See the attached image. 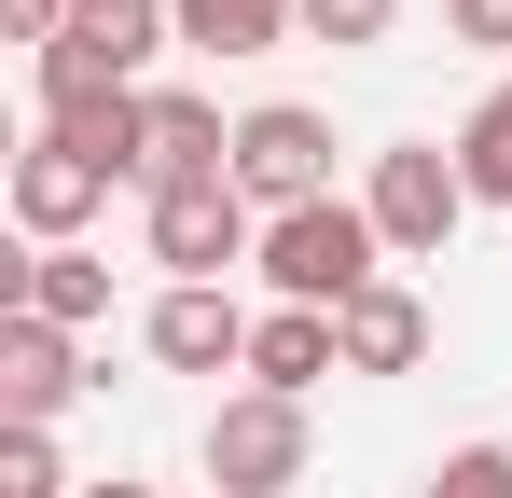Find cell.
Segmentation results:
<instances>
[{
	"mask_svg": "<svg viewBox=\"0 0 512 498\" xmlns=\"http://www.w3.org/2000/svg\"><path fill=\"white\" fill-rule=\"evenodd\" d=\"M180 42V0H70V28L28 56V83H42V125L56 111H84V97H139V70Z\"/></svg>",
	"mask_w": 512,
	"mask_h": 498,
	"instance_id": "6da1fadb",
	"label": "cell"
},
{
	"mask_svg": "<svg viewBox=\"0 0 512 498\" xmlns=\"http://www.w3.org/2000/svg\"><path fill=\"white\" fill-rule=\"evenodd\" d=\"M374 277H388V236H374V208H346V194L277 208V222H263V291H277V305H305V319H346Z\"/></svg>",
	"mask_w": 512,
	"mask_h": 498,
	"instance_id": "7a4b0ae2",
	"label": "cell"
},
{
	"mask_svg": "<svg viewBox=\"0 0 512 498\" xmlns=\"http://www.w3.org/2000/svg\"><path fill=\"white\" fill-rule=\"evenodd\" d=\"M139 236L167 263V291H222L236 263H263V208L236 180H194V194H139Z\"/></svg>",
	"mask_w": 512,
	"mask_h": 498,
	"instance_id": "3957f363",
	"label": "cell"
},
{
	"mask_svg": "<svg viewBox=\"0 0 512 498\" xmlns=\"http://www.w3.org/2000/svg\"><path fill=\"white\" fill-rule=\"evenodd\" d=\"M360 208H374L388 263H443V236L471 222V180H457V153H443V139H388V153H374V180H360Z\"/></svg>",
	"mask_w": 512,
	"mask_h": 498,
	"instance_id": "277c9868",
	"label": "cell"
},
{
	"mask_svg": "<svg viewBox=\"0 0 512 498\" xmlns=\"http://www.w3.org/2000/svg\"><path fill=\"white\" fill-rule=\"evenodd\" d=\"M208 498H291L305 485V402H277V388H236V402L208 415Z\"/></svg>",
	"mask_w": 512,
	"mask_h": 498,
	"instance_id": "5b68a950",
	"label": "cell"
},
{
	"mask_svg": "<svg viewBox=\"0 0 512 498\" xmlns=\"http://www.w3.org/2000/svg\"><path fill=\"white\" fill-rule=\"evenodd\" d=\"M236 194H250L263 222H277V208H319V194H333V125H319L305 97L236 111Z\"/></svg>",
	"mask_w": 512,
	"mask_h": 498,
	"instance_id": "8992f818",
	"label": "cell"
},
{
	"mask_svg": "<svg viewBox=\"0 0 512 498\" xmlns=\"http://www.w3.org/2000/svg\"><path fill=\"white\" fill-rule=\"evenodd\" d=\"M97 208H111V166H97V153H70V139L42 125V139L14 153V236H28V249H84V222H97Z\"/></svg>",
	"mask_w": 512,
	"mask_h": 498,
	"instance_id": "52a82bcc",
	"label": "cell"
},
{
	"mask_svg": "<svg viewBox=\"0 0 512 498\" xmlns=\"http://www.w3.org/2000/svg\"><path fill=\"white\" fill-rule=\"evenodd\" d=\"M84 402V346L56 319H0V429H56Z\"/></svg>",
	"mask_w": 512,
	"mask_h": 498,
	"instance_id": "ba28073f",
	"label": "cell"
},
{
	"mask_svg": "<svg viewBox=\"0 0 512 498\" xmlns=\"http://www.w3.org/2000/svg\"><path fill=\"white\" fill-rule=\"evenodd\" d=\"M153 360L167 374H250V305L236 291H153Z\"/></svg>",
	"mask_w": 512,
	"mask_h": 498,
	"instance_id": "9c48e42d",
	"label": "cell"
},
{
	"mask_svg": "<svg viewBox=\"0 0 512 498\" xmlns=\"http://www.w3.org/2000/svg\"><path fill=\"white\" fill-rule=\"evenodd\" d=\"M333 346H346V374H416L429 360V305L402 291V277H374V291L333 319Z\"/></svg>",
	"mask_w": 512,
	"mask_h": 498,
	"instance_id": "30bf717a",
	"label": "cell"
},
{
	"mask_svg": "<svg viewBox=\"0 0 512 498\" xmlns=\"http://www.w3.org/2000/svg\"><path fill=\"white\" fill-rule=\"evenodd\" d=\"M319 374H346L333 319H305V305H263V319H250V388H277V402H305Z\"/></svg>",
	"mask_w": 512,
	"mask_h": 498,
	"instance_id": "8fae6325",
	"label": "cell"
},
{
	"mask_svg": "<svg viewBox=\"0 0 512 498\" xmlns=\"http://www.w3.org/2000/svg\"><path fill=\"white\" fill-rule=\"evenodd\" d=\"M14 319H56V332L111 319V263H97V249H28V263H14Z\"/></svg>",
	"mask_w": 512,
	"mask_h": 498,
	"instance_id": "7c38bea8",
	"label": "cell"
},
{
	"mask_svg": "<svg viewBox=\"0 0 512 498\" xmlns=\"http://www.w3.org/2000/svg\"><path fill=\"white\" fill-rule=\"evenodd\" d=\"M305 28V0H180V42L194 56H277Z\"/></svg>",
	"mask_w": 512,
	"mask_h": 498,
	"instance_id": "4fadbf2b",
	"label": "cell"
},
{
	"mask_svg": "<svg viewBox=\"0 0 512 498\" xmlns=\"http://www.w3.org/2000/svg\"><path fill=\"white\" fill-rule=\"evenodd\" d=\"M56 139L97 153L111 180H139V153H153V97H84V111H56Z\"/></svg>",
	"mask_w": 512,
	"mask_h": 498,
	"instance_id": "5bb4252c",
	"label": "cell"
},
{
	"mask_svg": "<svg viewBox=\"0 0 512 498\" xmlns=\"http://www.w3.org/2000/svg\"><path fill=\"white\" fill-rule=\"evenodd\" d=\"M457 180H471V208H512V83L471 97V125H457Z\"/></svg>",
	"mask_w": 512,
	"mask_h": 498,
	"instance_id": "9a60e30c",
	"label": "cell"
},
{
	"mask_svg": "<svg viewBox=\"0 0 512 498\" xmlns=\"http://www.w3.org/2000/svg\"><path fill=\"white\" fill-rule=\"evenodd\" d=\"M0 498H84L70 457H56V429H0Z\"/></svg>",
	"mask_w": 512,
	"mask_h": 498,
	"instance_id": "2e32d148",
	"label": "cell"
},
{
	"mask_svg": "<svg viewBox=\"0 0 512 498\" xmlns=\"http://www.w3.org/2000/svg\"><path fill=\"white\" fill-rule=\"evenodd\" d=\"M429 498H512V443H457V457L429 471Z\"/></svg>",
	"mask_w": 512,
	"mask_h": 498,
	"instance_id": "e0dca14e",
	"label": "cell"
},
{
	"mask_svg": "<svg viewBox=\"0 0 512 498\" xmlns=\"http://www.w3.org/2000/svg\"><path fill=\"white\" fill-rule=\"evenodd\" d=\"M402 0H305V42H388Z\"/></svg>",
	"mask_w": 512,
	"mask_h": 498,
	"instance_id": "ac0fdd59",
	"label": "cell"
},
{
	"mask_svg": "<svg viewBox=\"0 0 512 498\" xmlns=\"http://www.w3.org/2000/svg\"><path fill=\"white\" fill-rule=\"evenodd\" d=\"M443 28H457L471 56H512V0H443Z\"/></svg>",
	"mask_w": 512,
	"mask_h": 498,
	"instance_id": "d6986e66",
	"label": "cell"
},
{
	"mask_svg": "<svg viewBox=\"0 0 512 498\" xmlns=\"http://www.w3.org/2000/svg\"><path fill=\"white\" fill-rule=\"evenodd\" d=\"M0 28H14V42H28V56H42V42H56V28H70V0H0Z\"/></svg>",
	"mask_w": 512,
	"mask_h": 498,
	"instance_id": "ffe728a7",
	"label": "cell"
},
{
	"mask_svg": "<svg viewBox=\"0 0 512 498\" xmlns=\"http://www.w3.org/2000/svg\"><path fill=\"white\" fill-rule=\"evenodd\" d=\"M84 498H153V485H125V471H111V485H84Z\"/></svg>",
	"mask_w": 512,
	"mask_h": 498,
	"instance_id": "44dd1931",
	"label": "cell"
}]
</instances>
